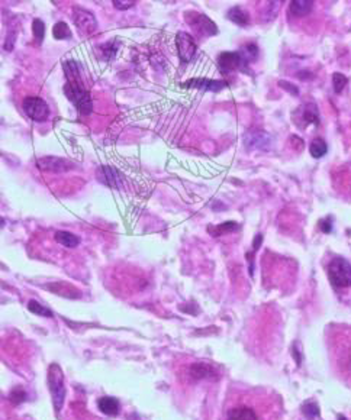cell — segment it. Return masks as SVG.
<instances>
[{
	"instance_id": "obj_1",
	"label": "cell",
	"mask_w": 351,
	"mask_h": 420,
	"mask_svg": "<svg viewBox=\"0 0 351 420\" xmlns=\"http://www.w3.org/2000/svg\"><path fill=\"white\" fill-rule=\"evenodd\" d=\"M227 420H264L257 397H237L227 407Z\"/></svg>"
},
{
	"instance_id": "obj_2",
	"label": "cell",
	"mask_w": 351,
	"mask_h": 420,
	"mask_svg": "<svg viewBox=\"0 0 351 420\" xmlns=\"http://www.w3.org/2000/svg\"><path fill=\"white\" fill-rule=\"evenodd\" d=\"M64 93L67 99L77 108L81 115H89L92 112V97L83 82H67L64 86Z\"/></svg>"
},
{
	"instance_id": "obj_3",
	"label": "cell",
	"mask_w": 351,
	"mask_h": 420,
	"mask_svg": "<svg viewBox=\"0 0 351 420\" xmlns=\"http://www.w3.org/2000/svg\"><path fill=\"white\" fill-rule=\"evenodd\" d=\"M48 387H50V393H51L55 411L60 413V410L64 406V400H66V385H64V374H63V371H61L58 364L50 365Z\"/></svg>"
},
{
	"instance_id": "obj_4",
	"label": "cell",
	"mask_w": 351,
	"mask_h": 420,
	"mask_svg": "<svg viewBox=\"0 0 351 420\" xmlns=\"http://www.w3.org/2000/svg\"><path fill=\"white\" fill-rule=\"evenodd\" d=\"M328 278L338 288L351 285V264L345 258H334L328 265Z\"/></svg>"
},
{
	"instance_id": "obj_5",
	"label": "cell",
	"mask_w": 351,
	"mask_h": 420,
	"mask_svg": "<svg viewBox=\"0 0 351 420\" xmlns=\"http://www.w3.org/2000/svg\"><path fill=\"white\" fill-rule=\"evenodd\" d=\"M185 21L188 22L190 28L201 37H214L218 34V28L215 22H212L205 14L199 12H186L185 14Z\"/></svg>"
},
{
	"instance_id": "obj_6",
	"label": "cell",
	"mask_w": 351,
	"mask_h": 420,
	"mask_svg": "<svg viewBox=\"0 0 351 420\" xmlns=\"http://www.w3.org/2000/svg\"><path fill=\"white\" fill-rule=\"evenodd\" d=\"M22 108L28 116L35 122H45L50 118V108L41 97L28 96L22 102Z\"/></svg>"
},
{
	"instance_id": "obj_7",
	"label": "cell",
	"mask_w": 351,
	"mask_h": 420,
	"mask_svg": "<svg viewBox=\"0 0 351 420\" xmlns=\"http://www.w3.org/2000/svg\"><path fill=\"white\" fill-rule=\"evenodd\" d=\"M176 47H177V53L180 61H183L185 64L190 63L195 55H196V42L192 38V35L188 32H179L176 37Z\"/></svg>"
},
{
	"instance_id": "obj_8",
	"label": "cell",
	"mask_w": 351,
	"mask_h": 420,
	"mask_svg": "<svg viewBox=\"0 0 351 420\" xmlns=\"http://www.w3.org/2000/svg\"><path fill=\"white\" fill-rule=\"evenodd\" d=\"M73 22L77 27L83 35H90L93 34L97 28V21L95 15L83 8H74L73 9Z\"/></svg>"
},
{
	"instance_id": "obj_9",
	"label": "cell",
	"mask_w": 351,
	"mask_h": 420,
	"mask_svg": "<svg viewBox=\"0 0 351 420\" xmlns=\"http://www.w3.org/2000/svg\"><path fill=\"white\" fill-rule=\"evenodd\" d=\"M293 122L299 128H306L308 125H318L319 123V113L313 103L302 105L293 112Z\"/></svg>"
},
{
	"instance_id": "obj_10",
	"label": "cell",
	"mask_w": 351,
	"mask_h": 420,
	"mask_svg": "<svg viewBox=\"0 0 351 420\" xmlns=\"http://www.w3.org/2000/svg\"><path fill=\"white\" fill-rule=\"evenodd\" d=\"M218 67L222 73H231V71H237V70H247V63L244 61V58L240 54V51L237 53H222L218 57Z\"/></svg>"
},
{
	"instance_id": "obj_11",
	"label": "cell",
	"mask_w": 351,
	"mask_h": 420,
	"mask_svg": "<svg viewBox=\"0 0 351 420\" xmlns=\"http://www.w3.org/2000/svg\"><path fill=\"white\" fill-rule=\"evenodd\" d=\"M97 180H99L102 184L110 187V189L121 190L122 186H123L122 174L115 167H110V165H102V167H99V170H97Z\"/></svg>"
},
{
	"instance_id": "obj_12",
	"label": "cell",
	"mask_w": 351,
	"mask_h": 420,
	"mask_svg": "<svg viewBox=\"0 0 351 420\" xmlns=\"http://www.w3.org/2000/svg\"><path fill=\"white\" fill-rule=\"evenodd\" d=\"M244 145L250 151H266L270 148L271 136L263 131H250L244 135Z\"/></svg>"
},
{
	"instance_id": "obj_13",
	"label": "cell",
	"mask_w": 351,
	"mask_h": 420,
	"mask_svg": "<svg viewBox=\"0 0 351 420\" xmlns=\"http://www.w3.org/2000/svg\"><path fill=\"white\" fill-rule=\"evenodd\" d=\"M38 168L44 171H50V173H66L74 168V164L70 163L67 160L63 158H57V157H44L37 160Z\"/></svg>"
},
{
	"instance_id": "obj_14",
	"label": "cell",
	"mask_w": 351,
	"mask_h": 420,
	"mask_svg": "<svg viewBox=\"0 0 351 420\" xmlns=\"http://www.w3.org/2000/svg\"><path fill=\"white\" fill-rule=\"evenodd\" d=\"M190 379L199 381V379H216L218 372L215 366H212L208 362H193L188 369Z\"/></svg>"
},
{
	"instance_id": "obj_15",
	"label": "cell",
	"mask_w": 351,
	"mask_h": 420,
	"mask_svg": "<svg viewBox=\"0 0 351 420\" xmlns=\"http://www.w3.org/2000/svg\"><path fill=\"white\" fill-rule=\"evenodd\" d=\"M185 87H195L199 90H208V92H221L228 84L222 80H209V79H190L183 83Z\"/></svg>"
},
{
	"instance_id": "obj_16",
	"label": "cell",
	"mask_w": 351,
	"mask_h": 420,
	"mask_svg": "<svg viewBox=\"0 0 351 420\" xmlns=\"http://www.w3.org/2000/svg\"><path fill=\"white\" fill-rule=\"evenodd\" d=\"M97 407L102 413L108 416H116L119 411V401L115 397H100L97 400Z\"/></svg>"
},
{
	"instance_id": "obj_17",
	"label": "cell",
	"mask_w": 351,
	"mask_h": 420,
	"mask_svg": "<svg viewBox=\"0 0 351 420\" xmlns=\"http://www.w3.org/2000/svg\"><path fill=\"white\" fill-rule=\"evenodd\" d=\"M312 9H313V2L312 0H293V2H290V6H289L290 14L295 15L297 18L309 15L312 12Z\"/></svg>"
},
{
	"instance_id": "obj_18",
	"label": "cell",
	"mask_w": 351,
	"mask_h": 420,
	"mask_svg": "<svg viewBox=\"0 0 351 420\" xmlns=\"http://www.w3.org/2000/svg\"><path fill=\"white\" fill-rule=\"evenodd\" d=\"M228 19L231 22H234L238 27H247L250 24V15L248 12H245L243 8L240 6H234L228 11Z\"/></svg>"
},
{
	"instance_id": "obj_19",
	"label": "cell",
	"mask_w": 351,
	"mask_h": 420,
	"mask_svg": "<svg viewBox=\"0 0 351 420\" xmlns=\"http://www.w3.org/2000/svg\"><path fill=\"white\" fill-rule=\"evenodd\" d=\"M55 241L60 245H64L66 248H76L80 244V238L76 236L74 233L66 231H58L55 233Z\"/></svg>"
},
{
	"instance_id": "obj_20",
	"label": "cell",
	"mask_w": 351,
	"mask_h": 420,
	"mask_svg": "<svg viewBox=\"0 0 351 420\" xmlns=\"http://www.w3.org/2000/svg\"><path fill=\"white\" fill-rule=\"evenodd\" d=\"M53 35H54L55 40L58 41H64V40H71L73 34H71V29L68 27L66 22H57L53 28Z\"/></svg>"
},
{
	"instance_id": "obj_21",
	"label": "cell",
	"mask_w": 351,
	"mask_h": 420,
	"mask_svg": "<svg viewBox=\"0 0 351 420\" xmlns=\"http://www.w3.org/2000/svg\"><path fill=\"white\" fill-rule=\"evenodd\" d=\"M328 151L326 142L322 138H315L309 145V152L313 158H322Z\"/></svg>"
},
{
	"instance_id": "obj_22",
	"label": "cell",
	"mask_w": 351,
	"mask_h": 420,
	"mask_svg": "<svg viewBox=\"0 0 351 420\" xmlns=\"http://www.w3.org/2000/svg\"><path fill=\"white\" fill-rule=\"evenodd\" d=\"M99 50H100L102 57H103L106 61H109V60H112V58L115 57V54L118 53V50H119V41H118V40H113V41L105 42L103 45L99 47Z\"/></svg>"
},
{
	"instance_id": "obj_23",
	"label": "cell",
	"mask_w": 351,
	"mask_h": 420,
	"mask_svg": "<svg viewBox=\"0 0 351 420\" xmlns=\"http://www.w3.org/2000/svg\"><path fill=\"white\" fill-rule=\"evenodd\" d=\"M240 54H241V57H243L244 61L247 64L254 63L257 60V57H258V47H257L256 44H245V45L241 47Z\"/></svg>"
},
{
	"instance_id": "obj_24",
	"label": "cell",
	"mask_w": 351,
	"mask_h": 420,
	"mask_svg": "<svg viewBox=\"0 0 351 420\" xmlns=\"http://www.w3.org/2000/svg\"><path fill=\"white\" fill-rule=\"evenodd\" d=\"M28 310L34 314H38V316H44V317H53V312L45 307L44 304H41L40 301L37 300H29L28 301Z\"/></svg>"
},
{
	"instance_id": "obj_25",
	"label": "cell",
	"mask_w": 351,
	"mask_h": 420,
	"mask_svg": "<svg viewBox=\"0 0 351 420\" xmlns=\"http://www.w3.org/2000/svg\"><path fill=\"white\" fill-rule=\"evenodd\" d=\"M240 226H238V223H235V222H225V223H222V225H219V226H215V229L211 226L209 229H214V232H212V236H221V235H224L225 232H234L237 231Z\"/></svg>"
},
{
	"instance_id": "obj_26",
	"label": "cell",
	"mask_w": 351,
	"mask_h": 420,
	"mask_svg": "<svg viewBox=\"0 0 351 420\" xmlns=\"http://www.w3.org/2000/svg\"><path fill=\"white\" fill-rule=\"evenodd\" d=\"M302 413L305 414V417H308L309 420H315L319 416V407L313 401H308L302 406Z\"/></svg>"
},
{
	"instance_id": "obj_27",
	"label": "cell",
	"mask_w": 351,
	"mask_h": 420,
	"mask_svg": "<svg viewBox=\"0 0 351 420\" xmlns=\"http://www.w3.org/2000/svg\"><path fill=\"white\" fill-rule=\"evenodd\" d=\"M348 83V79L341 74V73H334L332 76V86H334V92L335 93H341L345 87V84Z\"/></svg>"
},
{
	"instance_id": "obj_28",
	"label": "cell",
	"mask_w": 351,
	"mask_h": 420,
	"mask_svg": "<svg viewBox=\"0 0 351 420\" xmlns=\"http://www.w3.org/2000/svg\"><path fill=\"white\" fill-rule=\"evenodd\" d=\"M32 32H34V37L35 40L38 42H42L44 40V34H45V27H44V22L41 19H35L34 24H32Z\"/></svg>"
},
{
	"instance_id": "obj_29",
	"label": "cell",
	"mask_w": 351,
	"mask_h": 420,
	"mask_svg": "<svg viewBox=\"0 0 351 420\" xmlns=\"http://www.w3.org/2000/svg\"><path fill=\"white\" fill-rule=\"evenodd\" d=\"M112 3L118 11H126V9H129L135 5L134 0H113Z\"/></svg>"
},
{
	"instance_id": "obj_30",
	"label": "cell",
	"mask_w": 351,
	"mask_h": 420,
	"mask_svg": "<svg viewBox=\"0 0 351 420\" xmlns=\"http://www.w3.org/2000/svg\"><path fill=\"white\" fill-rule=\"evenodd\" d=\"M25 397H27V394L24 393L22 390H15V391H12L11 393V400H12V403L14 404H19V403H22L24 400H25Z\"/></svg>"
},
{
	"instance_id": "obj_31",
	"label": "cell",
	"mask_w": 351,
	"mask_h": 420,
	"mask_svg": "<svg viewBox=\"0 0 351 420\" xmlns=\"http://www.w3.org/2000/svg\"><path fill=\"white\" fill-rule=\"evenodd\" d=\"M279 84H280V87H283V89H286V90H287V92H290L292 95H295V96L299 95V90H297V87H295V86H292L290 83L283 82V80H282V82H279Z\"/></svg>"
},
{
	"instance_id": "obj_32",
	"label": "cell",
	"mask_w": 351,
	"mask_h": 420,
	"mask_svg": "<svg viewBox=\"0 0 351 420\" xmlns=\"http://www.w3.org/2000/svg\"><path fill=\"white\" fill-rule=\"evenodd\" d=\"M319 226H321L322 232H325V233H329L331 229H332V226H331V217H326V219H324V220H321Z\"/></svg>"
},
{
	"instance_id": "obj_33",
	"label": "cell",
	"mask_w": 351,
	"mask_h": 420,
	"mask_svg": "<svg viewBox=\"0 0 351 420\" xmlns=\"http://www.w3.org/2000/svg\"><path fill=\"white\" fill-rule=\"evenodd\" d=\"M14 37H15L14 32H11V34L8 35L6 41H9V42H6V44H5V50H8V51H12V48H14V42H15Z\"/></svg>"
},
{
	"instance_id": "obj_34",
	"label": "cell",
	"mask_w": 351,
	"mask_h": 420,
	"mask_svg": "<svg viewBox=\"0 0 351 420\" xmlns=\"http://www.w3.org/2000/svg\"><path fill=\"white\" fill-rule=\"evenodd\" d=\"M261 242H263V236L258 233V235L256 236V239H254V244H253V246H254V251H257V249L260 248V244H261Z\"/></svg>"
}]
</instances>
